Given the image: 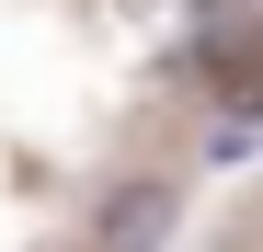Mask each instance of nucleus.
Listing matches in <instances>:
<instances>
[{
  "instance_id": "1",
  "label": "nucleus",
  "mask_w": 263,
  "mask_h": 252,
  "mask_svg": "<svg viewBox=\"0 0 263 252\" xmlns=\"http://www.w3.org/2000/svg\"><path fill=\"white\" fill-rule=\"evenodd\" d=\"M172 218H183V195H172V172H126L103 195V218H92V252H160Z\"/></svg>"
}]
</instances>
